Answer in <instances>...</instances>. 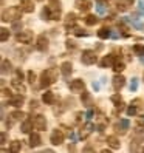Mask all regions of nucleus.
<instances>
[{
	"mask_svg": "<svg viewBox=\"0 0 144 153\" xmlns=\"http://www.w3.org/2000/svg\"><path fill=\"white\" fill-rule=\"evenodd\" d=\"M57 80V70L54 68H47L45 71H42L40 74V87L42 88H48L50 85H53Z\"/></svg>",
	"mask_w": 144,
	"mask_h": 153,
	"instance_id": "nucleus-1",
	"label": "nucleus"
},
{
	"mask_svg": "<svg viewBox=\"0 0 144 153\" xmlns=\"http://www.w3.org/2000/svg\"><path fill=\"white\" fill-rule=\"evenodd\" d=\"M22 13H23L22 8H19V6H10L6 11H3L2 20H3V22H16V20H20Z\"/></svg>",
	"mask_w": 144,
	"mask_h": 153,
	"instance_id": "nucleus-2",
	"label": "nucleus"
},
{
	"mask_svg": "<svg viewBox=\"0 0 144 153\" xmlns=\"http://www.w3.org/2000/svg\"><path fill=\"white\" fill-rule=\"evenodd\" d=\"M81 60H82V64H85V65H93V64H96L98 56L93 50H84L82 56H81Z\"/></svg>",
	"mask_w": 144,
	"mask_h": 153,
	"instance_id": "nucleus-3",
	"label": "nucleus"
},
{
	"mask_svg": "<svg viewBox=\"0 0 144 153\" xmlns=\"http://www.w3.org/2000/svg\"><path fill=\"white\" fill-rule=\"evenodd\" d=\"M68 87H70V91H71V93H82L84 90H85V84H84L82 79L71 80V82L68 84Z\"/></svg>",
	"mask_w": 144,
	"mask_h": 153,
	"instance_id": "nucleus-4",
	"label": "nucleus"
},
{
	"mask_svg": "<svg viewBox=\"0 0 144 153\" xmlns=\"http://www.w3.org/2000/svg\"><path fill=\"white\" fill-rule=\"evenodd\" d=\"M64 139H65V136H64V133H62L59 128H56V130H53V131H51L50 141H51L53 146H60V144L64 142Z\"/></svg>",
	"mask_w": 144,
	"mask_h": 153,
	"instance_id": "nucleus-5",
	"label": "nucleus"
},
{
	"mask_svg": "<svg viewBox=\"0 0 144 153\" xmlns=\"http://www.w3.org/2000/svg\"><path fill=\"white\" fill-rule=\"evenodd\" d=\"M33 31H30V30H25V31H20L19 34L16 36V39H17V42H20V43H30L31 40H33Z\"/></svg>",
	"mask_w": 144,
	"mask_h": 153,
	"instance_id": "nucleus-6",
	"label": "nucleus"
},
{
	"mask_svg": "<svg viewBox=\"0 0 144 153\" xmlns=\"http://www.w3.org/2000/svg\"><path fill=\"white\" fill-rule=\"evenodd\" d=\"M93 130H95V125H93L92 122H87L85 125H82V127H81V130H79V138H81V139H87L90 134H92Z\"/></svg>",
	"mask_w": 144,
	"mask_h": 153,
	"instance_id": "nucleus-7",
	"label": "nucleus"
},
{
	"mask_svg": "<svg viewBox=\"0 0 144 153\" xmlns=\"http://www.w3.org/2000/svg\"><path fill=\"white\" fill-rule=\"evenodd\" d=\"M33 122H34V128L36 130H45L47 128V119H45V116H42V114L34 116Z\"/></svg>",
	"mask_w": 144,
	"mask_h": 153,
	"instance_id": "nucleus-8",
	"label": "nucleus"
},
{
	"mask_svg": "<svg viewBox=\"0 0 144 153\" xmlns=\"http://www.w3.org/2000/svg\"><path fill=\"white\" fill-rule=\"evenodd\" d=\"M23 118H25V113L20 111V110H16V111H13V113L10 114V121H6V125H8V127H11L14 122L22 121Z\"/></svg>",
	"mask_w": 144,
	"mask_h": 153,
	"instance_id": "nucleus-9",
	"label": "nucleus"
},
{
	"mask_svg": "<svg viewBox=\"0 0 144 153\" xmlns=\"http://www.w3.org/2000/svg\"><path fill=\"white\" fill-rule=\"evenodd\" d=\"M135 0H119L118 3H116V10H118L119 13H125V11H129L132 5H133Z\"/></svg>",
	"mask_w": 144,
	"mask_h": 153,
	"instance_id": "nucleus-10",
	"label": "nucleus"
},
{
	"mask_svg": "<svg viewBox=\"0 0 144 153\" xmlns=\"http://www.w3.org/2000/svg\"><path fill=\"white\" fill-rule=\"evenodd\" d=\"M125 85V77L119 73H116V76L113 77V88H115V91H119V90Z\"/></svg>",
	"mask_w": 144,
	"mask_h": 153,
	"instance_id": "nucleus-11",
	"label": "nucleus"
},
{
	"mask_svg": "<svg viewBox=\"0 0 144 153\" xmlns=\"http://www.w3.org/2000/svg\"><path fill=\"white\" fill-rule=\"evenodd\" d=\"M8 102H10V105L19 108V107H22V104L25 102V96L23 94H14V96L10 97V101H8Z\"/></svg>",
	"mask_w": 144,
	"mask_h": 153,
	"instance_id": "nucleus-12",
	"label": "nucleus"
},
{
	"mask_svg": "<svg viewBox=\"0 0 144 153\" xmlns=\"http://www.w3.org/2000/svg\"><path fill=\"white\" fill-rule=\"evenodd\" d=\"M75 6L81 11H88L92 8V2L90 0H75Z\"/></svg>",
	"mask_w": 144,
	"mask_h": 153,
	"instance_id": "nucleus-13",
	"label": "nucleus"
},
{
	"mask_svg": "<svg viewBox=\"0 0 144 153\" xmlns=\"http://www.w3.org/2000/svg\"><path fill=\"white\" fill-rule=\"evenodd\" d=\"M36 47H37L39 51H45L48 48V39L45 37V34H40L37 37V45H36Z\"/></svg>",
	"mask_w": 144,
	"mask_h": 153,
	"instance_id": "nucleus-14",
	"label": "nucleus"
},
{
	"mask_svg": "<svg viewBox=\"0 0 144 153\" xmlns=\"http://www.w3.org/2000/svg\"><path fill=\"white\" fill-rule=\"evenodd\" d=\"M20 8L23 13H33L34 11L33 0H20Z\"/></svg>",
	"mask_w": 144,
	"mask_h": 153,
	"instance_id": "nucleus-15",
	"label": "nucleus"
},
{
	"mask_svg": "<svg viewBox=\"0 0 144 153\" xmlns=\"http://www.w3.org/2000/svg\"><path fill=\"white\" fill-rule=\"evenodd\" d=\"M112 65H115V54H107V56H104V59L101 60V67H102V68H109V67H112Z\"/></svg>",
	"mask_w": 144,
	"mask_h": 153,
	"instance_id": "nucleus-16",
	"label": "nucleus"
},
{
	"mask_svg": "<svg viewBox=\"0 0 144 153\" xmlns=\"http://www.w3.org/2000/svg\"><path fill=\"white\" fill-rule=\"evenodd\" d=\"M42 144V139L39 136V133H30V147H39Z\"/></svg>",
	"mask_w": 144,
	"mask_h": 153,
	"instance_id": "nucleus-17",
	"label": "nucleus"
},
{
	"mask_svg": "<svg viewBox=\"0 0 144 153\" xmlns=\"http://www.w3.org/2000/svg\"><path fill=\"white\" fill-rule=\"evenodd\" d=\"M60 71H62V74H64L65 77H68L71 73H73V65H71L70 62H62L60 64Z\"/></svg>",
	"mask_w": 144,
	"mask_h": 153,
	"instance_id": "nucleus-18",
	"label": "nucleus"
},
{
	"mask_svg": "<svg viewBox=\"0 0 144 153\" xmlns=\"http://www.w3.org/2000/svg\"><path fill=\"white\" fill-rule=\"evenodd\" d=\"M129 125H130L129 119H121L119 124L115 125V130L116 131H121V133H125V130H129Z\"/></svg>",
	"mask_w": 144,
	"mask_h": 153,
	"instance_id": "nucleus-19",
	"label": "nucleus"
},
{
	"mask_svg": "<svg viewBox=\"0 0 144 153\" xmlns=\"http://www.w3.org/2000/svg\"><path fill=\"white\" fill-rule=\"evenodd\" d=\"M33 127H34V122L31 121V119H25L23 122H22V127H20V130L23 131V133H31V130H33Z\"/></svg>",
	"mask_w": 144,
	"mask_h": 153,
	"instance_id": "nucleus-20",
	"label": "nucleus"
},
{
	"mask_svg": "<svg viewBox=\"0 0 144 153\" xmlns=\"http://www.w3.org/2000/svg\"><path fill=\"white\" fill-rule=\"evenodd\" d=\"M42 101L47 105H53V104H54V93H53V91H45L43 96H42Z\"/></svg>",
	"mask_w": 144,
	"mask_h": 153,
	"instance_id": "nucleus-21",
	"label": "nucleus"
},
{
	"mask_svg": "<svg viewBox=\"0 0 144 153\" xmlns=\"http://www.w3.org/2000/svg\"><path fill=\"white\" fill-rule=\"evenodd\" d=\"M107 144L112 147V149H119V146H121V142H119V139L116 138V136H107Z\"/></svg>",
	"mask_w": 144,
	"mask_h": 153,
	"instance_id": "nucleus-22",
	"label": "nucleus"
},
{
	"mask_svg": "<svg viewBox=\"0 0 144 153\" xmlns=\"http://www.w3.org/2000/svg\"><path fill=\"white\" fill-rule=\"evenodd\" d=\"M81 99H82V105H87V107L92 105V96H90V93L85 91V90L82 91V97Z\"/></svg>",
	"mask_w": 144,
	"mask_h": 153,
	"instance_id": "nucleus-23",
	"label": "nucleus"
},
{
	"mask_svg": "<svg viewBox=\"0 0 144 153\" xmlns=\"http://www.w3.org/2000/svg\"><path fill=\"white\" fill-rule=\"evenodd\" d=\"M20 149H22V142L20 141H13L10 144V152H13V153L20 152Z\"/></svg>",
	"mask_w": 144,
	"mask_h": 153,
	"instance_id": "nucleus-24",
	"label": "nucleus"
},
{
	"mask_svg": "<svg viewBox=\"0 0 144 153\" xmlns=\"http://www.w3.org/2000/svg\"><path fill=\"white\" fill-rule=\"evenodd\" d=\"M110 36H112V33H110L109 28H101L98 31V37H101V39H109Z\"/></svg>",
	"mask_w": 144,
	"mask_h": 153,
	"instance_id": "nucleus-25",
	"label": "nucleus"
},
{
	"mask_svg": "<svg viewBox=\"0 0 144 153\" xmlns=\"http://www.w3.org/2000/svg\"><path fill=\"white\" fill-rule=\"evenodd\" d=\"M11 84H13V87H14L19 93H25V87H23V84L19 82L17 79H13V80H11Z\"/></svg>",
	"mask_w": 144,
	"mask_h": 153,
	"instance_id": "nucleus-26",
	"label": "nucleus"
},
{
	"mask_svg": "<svg viewBox=\"0 0 144 153\" xmlns=\"http://www.w3.org/2000/svg\"><path fill=\"white\" fill-rule=\"evenodd\" d=\"M76 19H78V17H76L75 13H68L67 17H65V23H67V25H75Z\"/></svg>",
	"mask_w": 144,
	"mask_h": 153,
	"instance_id": "nucleus-27",
	"label": "nucleus"
},
{
	"mask_svg": "<svg viewBox=\"0 0 144 153\" xmlns=\"http://www.w3.org/2000/svg\"><path fill=\"white\" fill-rule=\"evenodd\" d=\"M13 70V65L10 60H3L2 62V73H10V71Z\"/></svg>",
	"mask_w": 144,
	"mask_h": 153,
	"instance_id": "nucleus-28",
	"label": "nucleus"
},
{
	"mask_svg": "<svg viewBox=\"0 0 144 153\" xmlns=\"http://www.w3.org/2000/svg\"><path fill=\"white\" fill-rule=\"evenodd\" d=\"M85 23L88 25V26H93V25H96L98 23V19L93 16V14H88L87 17H85Z\"/></svg>",
	"mask_w": 144,
	"mask_h": 153,
	"instance_id": "nucleus-29",
	"label": "nucleus"
},
{
	"mask_svg": "<svg viewBox=\"0 0 144 153\" xmlns=\"http://www.w3.org/2000/svg\"><path fill=\"white\" fill-rule=\"evenodd\" d=\"M8 39H10V31H8L6 28H2V30H0V40L6 42Z\"/></svg>",
	"mask_w": 144,
	"mask_h": 153,
	"instance_id": "nucleus-30",
	"label": "nucleus"
},
{
	"mask_svg": "<svg viewBox=\"0 0 144 153\" xmlns=\"http://www.w3.org/2000/svg\"><path fill=\"white\" fill-rule=\"evenodd\" d=\"M124 68H125V67H124V64H122L121 60H116V62H115V65H113L115 73H121V71H122Z\"/></svg>",
	"mask_w": 144,
	"mask_h": 153,
	"instance_id": "nucleus-31",
	"label": "nucleus"
},
{
	"mask_svg": "<svg viewBox=\"0 0 144 153\" xmlns=\"http://www.w3.org/2000/svg\"><path fill=\"white\" fill-rule=\"evenodd\" d=\"M110 99H112V102H113L115 105H119V104H122V97H121L119 94H113Z\"/></svg>",
	"mask_w": 144,
	"mask_h": 153,
	"instance_id": "nucleus-32",
	"label": "nucleus"
},
{
	"mask_svg": "<svg viewBox=\"0 0 144 153\" xmlns=\"http://www.w3.org/2000/svg\"><path fill=\"white\" fill-rule=\"evenodd\" d=\"M137 90H138V79L133 77L130 82V91H137Z\"/></svg>",
	"mask_w": 144,
	"mask_h": 153,
	"instance_id": "nucleus-33",
	"label": "nucleus"
},
{
	"mask_svg": "<svg viewBox=\"0 0 144 153\" xmlns=\"http://www.w3.org/2000/svg\"><path fill=\"white\" fill-rule=\"evenodd\" d=\"M50 8H54V10H60V2L59 0H50Z\"/></svg>",
	"mask_w": 144,
	"mask_h": 153,
	"instance_id": "nucleus-34",
	"label": "nucleus"
},
{
	"mask_svg": "<svg viewBox=\"0 0 144 153\" xmlns=\"http://www.w3.org/2000/svg\"><path fill=\"white\" fill-rule=\"evenodd\" d=\"M137 113H138V108H137V107H133V105L130 104V107L127 108V114H129V116H135Z\"/></svg>",
	"mask_w": 144,
	"mask_h": 153,
	"instance_id": "nucleus-35",
	"label": "nucleus"
},
{
	"mask_svg": "<svg viewBox=\"0 0 144 153\" xmlns=\"http://www.w3.org/2000/svg\"><path fill=\"white\" fill-rule=\"evenodd\" d=\"M96 10H98V13H99V14H105V6H104V3H102V2H98Z\"/></svg>",
	"mask_w": 144,
	"mask_h": 153,
	"instance_id": "nucleus-36",
	"label": "nucleus"
},
{
	"mask_svg": "<svg viewBox=\"0 0 144 153\" xmlns=\"http://www.w3.org/2000/svg\"><path fill=\"white\" fill-rule=\"evenodd\" d=\"M28 82L30 84L36 82V73H34V71H28Z\"/></svg>",
	"mask_w": 144,
	"mask_h": 153,
	"instance_id": "nucleus-37",
	"label": "nucleus"
},
{
	"mask_svg": "<svg viewBox=\"0 0 144 153\" xmlns=\"http://www.w3.org/2000/svg\"><path fill=\"white\" fill-rule=\"evenodd\" d=\"M65 45H67V48H68V50H75V48H76V43H75L73 40H70V39L65 42Z\"/></svg>",
	"mask_w": 144,
	"mask_h": 153,
	"instance_id": "nucleus-38",
	"label": "nucleus"
},
{
	"mask_svg": "<svg viewBox=\"0 0 144 153\" xmlns=\"http://www.w3.org/2000/svg\"><path fill=\"white\" fill-rule=\"evenodd\" d=\"M22 77H23L22 70H16V77H14V79H17V80H22Z\"/></svg>",
	"mask_w": 144,
	"mask_h": 153,
	"instance_id": "nucleus-39",
	"label": "nucleus"
},
{
	"mask_svg": "<svg viewBox=\"0 0 144 153\" xmlns=\"http://www.w3.org/2000/svg\"><path fill=\"white\" fill-rule=\"evenodd\" d=\"M141 102H143L141 99H133V101H132V105H133V107H137V108H140V107H141L140 104H141Z\"/></svg>",
	"mask_w": 144,
	"mask_h": 153,
	"instance_id": "nucleus-40",
	"label": "nucleus"
},
{
	"mask_svg": "<svg viewBox=\"0 0 144 153\" xmlns=\"http://www.w3.org/2000/svg\"><path fill=\"white\" fill-rule=\"evenodd\" d=\"M137 124L140 125V127H141V125H144V114L138 116V119H137Z\"/></svg>",
	"mask_w": 144,
	"mask_h": 153,
	"instance_id": "nucleus-41",
	"label": "nucleus"
},
{
	"mask_svg": "<svg viewBox=\"0 0 144 153\" xmlns=\"http://www.w3.org/2000/svg\"><path fill=\"white\" fill-rule=\"evenodd\" d=\"M13 28H14V30H19V28H22V23H20L19 20H16V22H14V25H13Z\"/></svg>",
	"mask_w": 144,
	"mask_h": 153,
	"instance_id": "nucleus-42",
	"label": "nucleus"
},
{
	"mask_svg": "<svg viewBox=\"0 0 144 153\" xmlns=\"http://www.w3.org/2000/svg\"><path fill=\"white\" fill-rule=\"evenodd\" d=\"M93 114H95V111H93L92 108H90V110L87 111V114H85V116H87V119H92V118H93Z\"/></svg>",
	"mask_w": 144,
	"mask_h": 153,
	"instance_id": "nucleus-43",
	"label": "nucleus"
},
{
	"mask_svg": "<svg viewBox=\"0 0 144 153\" xmlns=\"http://www.w3.org/2000/svg\"><path fill=\"white\" fill-rule=\"evenodd\" d=\"M133 50H135V53H138V54H143V47H138V45H137Z\"/></svg>",
	"mask_w": 144,
	"mask_h": 153,
	"instance_id": "nucleus-44",
	"label": "nucleus"
},
{
	"mask_svg": "<svg viewBox=\"0 0 144 153\" xmlns=\"http://www.w3.org/2000/svg\"><path fill=\"white\" fill-rule=\"evenodd\" d=\"M30 107H31V110L33 108H37V101H31L30 102Z\"/></svg>",
	"mask_w": 144,
	"mask_h": 153,
	"instance_id": "nucleus-45",
	"label": "nucleus"
},
{
	"mask_svg": "<svg viewBox=\"0 0 144 153\" xmlns=\"http://www.w3.org/2000/svg\"><path fill=\"white\" fill-rule=\"evenodd\" d=\"M140 11L144 14V2H143V0H141V2H140Z\"/></svg>",
	"mask_w": 144,
	"mask_h": 153,
	"instance_id": "nucleus-46",
	"label": "nucleus"
},
{
	"mask_svg": "<svg viewBox=\"0 0 144 153\" xmlns=\"http://www.w3.org/2000/svg\"><path fill=\"white\" fill-rule=\"evenodd\" d=\"M2 142H3V144L6 142V133H5V131L2 133Z\"/></svg>",
	"mask_w": 144,
	"mask_h": 153,
	"instance_id": "nucleus-47",
	"label": "nucleus"
},
{
	"mask_svg": "<svg viewBox=\"0 0 144 153\" xmlns=\"http://www.w3.org/2000/svg\"><path fill=\"white\" fill-rule=\"evenodd\" d=\"M118 36H119L118 33H112V37H113V39H118Z\"/></svg>",
	"mask_w": 144,
	"mask_h": 153,
	"instance_id": "nucleus-48",
	"label": "nucleus"
},
{
	"mask_svg": "<svg viewBox=\"0 0 144 153\" xmlns=\"http://www.w3.org/2000/svg\"><path fill=\"white\" fill-rule=\"evenodd\" d=\"M84 150H85V152H92V150H93V149H92V147H90V146H87V147H85V149H84Z\"/></svg>",
	"mask_w": 144,
	"mask_h": 153,
	"instance_id": "nucleus-49",
	"label": "nucleus"
},
{
	"mask_svg": "<svg viewBox=\"0 0 144 153\" xmlns=\"http://www.w3.org/2000/svg\"><path fill=\"white\" fill-rule=\"evenodd\" d=\"M143 56H144V48H143Z\"/></svg>",
	"mask_w": 144,
	"mask_h": 153,
	"instance_id": "nucleus-50",
	"label": "nucleus"
},
{
	"mask_svg": "<svg viewBox=\"0 0 144 153\" xmlns=\"http://www.w3.org/2000/svg\"><path fill=\"white\" fill-rule=\"evenodd\" d=\"M98 2H102V0H98Z\"/></svg>",
	"mask_w": 144,
	"mask_h": 153,
	"instance_id": "nucleus-51",
	"label": "nucleus"
},
{
	"mask_svg": "<svg viewBox=\"0 0 144 153\" xmlns=\"http://www.w3.org/2000/svg\"><path fill=\"white\" fill-rule=\"evenodd\" d=\"M37 2H42V0H37Z\"/></svg>",
	"mask_w": 144,
	"mask_h": 153,
	"instance_id": "nucleus-52",
	"label": "nucleus"
}]
</instances>
